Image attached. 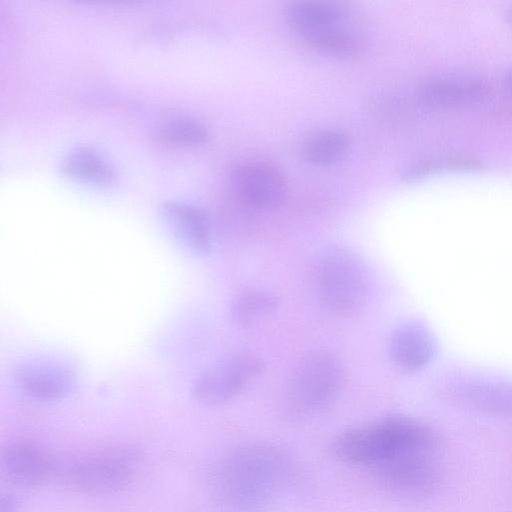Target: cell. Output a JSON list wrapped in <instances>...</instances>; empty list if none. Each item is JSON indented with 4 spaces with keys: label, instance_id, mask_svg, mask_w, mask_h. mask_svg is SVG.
<instances>
[{
    "label": "cell",
    "instance_id": "cell-20",
    "mask_svg": "<svg viewBox=\"0 0 512 512\" xmlns=\"http://www.w3.org/2000/svg\"><path fill=\"white\" fill-rule=\"evenodd\" d=\"M160 140L175 146H197L206 142L208 132L197 119L178 115L166 120L158 129Z\"/></svg>",
    "mask_w": 512,
    "mask_h": 512
},
{
    "label": "cell",
    "instance_id": "cell-4",
    "mask_svg": "<svg viewBox=\"0 0 512 512\" xmlns=\"http://www.w3.org/2000/svg\"><path fill=\"white\" fill-rule=\"evenodd\" d=\"M141 466L140 451L116 445L88 452L73 460L65 472L75 489L88 494H111L128 487Z\"/></svg>",
    "mask_w": 512,
    "mask_h": 512
},
{
    "label": "cell",
    "instance_id": "cell-21",
    "mask_svg": "<svg viewBox=\"0 0 512 512\" xmlns=\"http://www.w3.org/2000/svg\"><path fill=\"white\" fill-rule=\"evenodd\" d=\"M481 167L482 164L472 157L462 155L444 156L415 164L407 170L405 178L415 180L441 171H472Z\"/></svg>",
    "mask_w": 512,
    "mask_h": 512
},
{
    "label": "cell",
    "instance_id": "cell-22",
    "mask_svg": "<svg viewBox=\"0 0 512 512\" xmlns=\"http://www.w3.org/2000/svg\"><path fill=\"white\" fill-rule=\"evenodd\" d=\"M16 511H17L16 501L10 496H2L0 512H16Z\"/></svg>",
    "mask_w": 512,
    "mask_h": 512
},
{
    "label": "cell",
    "instance_id": "cell-13",
    "mask_svg": "<svg viewBox=\"0 0 512 512\" xmlns=\"http://www.w3.org/2000/svg\"><path fill=\"white\" fill-rule=\"evenodd\" d=\"M343 15V7L329 1L293 2L285 10L288 24L302 37L339 24Z\"/></svg>",
    "mask_w": 512,
    "mask_h": 512
},
{
    "label": "cell",
    "instance_id": "cell-24",
    "mask_svg": "<svg viewBox=\"0 0 512 512\" xmlns=\"http://www.w3.org/2000/svg\"><path fill=\"white\" fill-rule=\"evenodd\" d=\"M508 19L512 22V9H510L507 13Z\"/></svg>",
    "mask_w": 512,
    "mask_h": 512
},
{
    "label": "cell",
    "instance_id": "cell-1",
    "mask_svg": "<svg viewBox=\"0 0 512 512\" xmlns=\"http://www.w3.org/2000/svg\"><path fill=\"white\" fill-rule=\"evenodd\" d=\"M294 472L292 459L282 448L265 442L242 444L215 465L212 494L229 512H264L285 494Z\"/></svg>",
    "mask_w": 512,
    "mask_h": 512
},
{
    "label": "cell",
    "instance_id": "cell-9",
    "mask_svg": "<svg viewBox=\"0 0 512 512\" xmlns=\"http://www.w3.org/2000/svg\"><path fill=\"white\" fill-rule=\"evenodd\" d=\"M491 94L483 79L467 75H439L424 80L418 89L420 101L436 110L455 109L482 102Z\"/></svg>",
    "mask_w": 512,
    "mask_h": 512
},
{
    "label": "cell",
    "instance_id": "cell-6",
    "mask_svg": "<svg viewBox=\"0 0 512 512\" xmlns=\"http://www.w3.org/2000/svg\"><path fill=\"white\" fill-rule=\"evenodd\" d=\"M264 370L265 362L259 355L237 352L199 374L192 386V394L202 404L222 405L239 395Z\"/></svg>",
    "mask_w": 512,
    "mask_h": 512
},
{
    "label": "cell",
    "instance_id": "cell-5",
    "mask_svg": "<svg viewBox=\"0 0 512 512\" xmlns=\"http://www.w3.org/2000/svg\"><path fill=\"white\" fill-rule=\"evenodd\" d=\"M316 282L322 300L341 313L360 307L367 294L365 266L359 255L344 245H332L320 253Z\"/></svg>",
    "mask_w": 512,
    "mask_h": 512
},
{
    "label": "cell",
    "instance_id": "cell-17",
    "mask_svg": "<svg viewBox=\"0 0 512 512\" xmlns=\"http://www.w3.org/2000/svg\"><path fill=\"white\" fill-rule=\"evenodd\" d=\"M279 302L278 296L270 291L245 289L233 298L230 318L235 324L247 327L272 314Z\"/></svg>",
    "mask_w": 512,
    "mask_h": 512
},
{
    "label": "cell",
    "instance_id": "cell-10",
    "mask_svg": "<svg viewBox=\"0 0 512 512\" xmlns=\"http://www.w3.org/2000/svg\"><path fill=\"white\" fill-rule=\"evenodd\" d=\"M2 469L13 484L36 487L44 483L53 472V461L47 451L31 440H15L1 452Z\"/></svg>",
    "mask_w": 512,
    "mask_h": 512
},
{
    "label": "cell",
    "instance_id": "cell-18",
    "mask_svg": "<svg viewBox=\"0 0 512 512\" xmlns=\"http://www.w3.org/2000/svg\"><path fill=\"white\" fill-rule=\"evenodd\" d=\"M316 50L337 58H351L361 50L359 38L339 24L303 36Z\"/></svg>",
    "mask_w": 512,
    "mask_h": 512
},
{
    "label": "cell",
    "instance_id": "cell-16",
    "mask_svg": "<svg viewBox=\"0 0 512 512\" xmlns=\"http://www.w3.org/2000/svg\"><path fill=\"white\" fill-rule=\"evenodd\" d=\"M62 169L74 178L91 183L109 185L116 181V173L111 165L89 147H78L69 152Z\"/></svg>",
    "mask_w": 512,
    "mask_h": 512
},
{
    "label": "cell",
    "instance_id": "cell-14",
    "mask_svg": "<svg viewBox=\"0 0 512 512\" xmlns=\"http://www.w3.org/2000/svg\"><path fill=\"white\" fill-rule=\"evenodd\" d=\"M459 397L468 406L487 414L512 417V384L473 382L460 388Z\"/></svg>",
    "mask_w": 512,
    "mask_h": 512
},
{
    "label": "cell",
    "instance_id": "cell-15",
    "mask_svg": "<svg viewBox=\"0 0 512 512\" xmlns=\"http://www.w3.org/2000/svg\"><path fill=\"white\" fill-rule=\"evenodd\" d=\"M14 378L26 395L39 401L57 400L70 386L66 373L41 367H21L16 370Z\"/></svg>",
    "mask_w": 512,
    "mask_h": 512
},
{
    "label": "cell",
    "instance_id": "cell-19",
    "mask_svg": "<svg viewBox=\"0 0 512 512\" xmlns=\"http://www.w3.org/2000/svg\"><path fill=\"white\" fill-rule=\"evenodd\" d=\"M349 147L347 136L339 131H321L310 137L303 145L306 161L317 166L333 164L342 158Z\"/></svg>",
    "mask_w": 512,
    "mask_h": 512
},
{
    "label": "cell",
    "instance_id": "cell-2",
    "mask_svg": "<svg viewBox=\"0 0 512 512\" xmlns=\"http://www.w3.org/2000/svg\"><path fill=\"white\" fill-rule=\"evenodd\" d=\"M435 441L422 423L392 415L344 430L330 449L342 462L372 469L408 452L433 450Z\"/></svg>",
    "mask_w": 512,
    "mask_h": 512
},
{
    "label": "cell",
    "instance_id": "cell-8",
    "mask_svg": "<svg viewBox=\"0 0 512 512\" xmlns=\"http://www.w3.org/2000/svg\"><path fill=\"white\" fill-rule=\"evenodd\" d=\"M232 186L245 205L259 210L279 206L286 195L287 185L281 171L264 161H248L232 172Z\"/></svg>",
    "mask_w": 512,
    "mask_h": 512
},
{
    "label": "cell",
    "instance_id": "cell-23",
    "mask_svg": "<svg viewBox=\"0 0 512 512\" xmlns=\"http://www.w3.org/2000/svg\"><path fill=\"white\" fill-rule=\"evenodd\" d=\"M506 85L512 92V68L506 74Z\"/></svg>",
    "mask_w": 512,
    "mask_h": 512
},
{
    "label": "cell",
    "instance_id": "cell-3",
    "mask_svg": "<svg viewBox=\"0 0 512 512\" xmlns=\"http://www.w3.org/2000/svg\"><path fill=\"white\" fill-rule=\"evenodd\" d=\"M346 370L337 356L327 350L308 352L296 363L287 385L290 411L308 416L333 403L346 384Z\"/></svg>",
    "mask_w": 512,
    "mask_h": 512
},
{
    "label": "cell",
    "instance_id": "cell-7",
    "mask_svg": "<svg viewBox=\"0 0 512 512\" xmlns=\"http://www.w3.org/2000/svg\"><path fill=\"white\" fill-rule=\"evenodd\" d=\"M432 450L412 451L384 462L372 470L388 493L406 499L427 495L436 482V470L430 458Z\"/></svg>",
    "mask_w": 512,
    "mask_h": 512
},
{
    "label": "cell",
    "instance_id": "cell-12",
    "mask_svg": "<svg viewBox=\"0 0 512 512\" xmlns=\"http://www.w3.org/2000/svg\"><path fill=\"white\" fill-rule=\"evenodd\" d=\"M164 216L181 241L193 252L206 254L211 249V230L203 210L179 201L168 202Z\"/></svg>",
    "mask_w": 512,
    "mask_h": 512
},
{
    "label": "cell",
    "instance_id": "cell-11",
    "mask_svg": "<svg viewBox=\"0 0 512 512\" xmlns=\"http://www.w3.org/2000/svg\"><path fill=\"white\" fill-rule=\"evenodd\" d=\"M435 348L432 334L417 320H408L395 327L388 342L393 362L409 372L425 368L434 357Z\"/></svg>",
    "mask_w": 512,
    "mask_h": 512
}]
</instances>
